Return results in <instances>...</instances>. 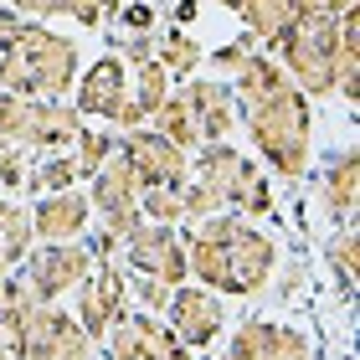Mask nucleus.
<instances>
[{"label":"nucleus","mask_w":360,"mask_h":360,"mask_svg":"<svg viewBox=\"0 0 360 360\" xmlns=\"http://www.w3.org/2000/svg\"><path fill=\"white\" fill-rule=\"evenodd\" d=\"M232 98H237V119H248V134L257 144V155L273 165V175H283L288 186L304 180L314 165V113L299 83L278 68L273 52H252L232 72Z\"/></svg>","instance_id":"f257e3e1"},{"label":"nucleus","mask_w":360,"mask_h":360,"mask_svg":"<svg viewBox=\"0 0 360 360\" xmlns=\"http://www.w3.org/2000/svg\"><path fill=\"white\" fill-rule=\"evenodd\" d=\"M180 242H186V278H195L211 293L252 299L278 273V242L257 226H248V217H237V211H217L206 221H191V237Z\"/></svg>","instance_id":"f03ea898"},{"label":"nucleus","mask_w":360,"mask_h":360,"mask_svg":"<svg viewBox=\"0 0 360 360\" xmlns=\"http://www.w3.org/2000/svg\"><path fill=\"white\" fill-rule=\"evenodd\" d=\"M77 83V41L41 21H26L6 52H0V93L21 98H62Z\"/></svg>","instance_id":"7ed1b4c3"},{"label":"nucleus","mask_w":360,"mask_h":360,"mask_svg":"<svg viewBox=\"0 0 360 360\" xmlns=\"http://www.w3.org/2000/svg\"><path fill=\"white\" fill-rule=\"evenodd\" d=\"M191 175L221 201V211H237V217H273V186L257 160H248L232 144H201V160L191 165Z\"/></svg>","instance_id":"20e7f679"},{"label":"nucleus","mask_w":360,"mask_h":360,"mask_svg":"<svg viewBox=\"0 0 360 360\" xmlns=\"http://www.w3.org/2000/svg\"><path fill=\"white\" fill-rule=\"evenodd\" d=\"M335 41H340V15H299L273 41L278 68L299 83L304 98H330L335 93Z\"/></svg>","instance_id":"39448f33"},{"label":"nucleus","mask_w":360,"mask_h":360,"mask_svg":"<svg viewBox=\"0 0 360 360\" xmlns=\"http://www.w3.org/2000/svg\"><path fill=\"white\" fill-rule=\"evenodd\" d=\"M83 134V113L62 98H21V93H0V139L21 144V150L52 155L62 144H72Z\"/></svg>","instance_id":"423d86ee"},{"label":"nucleus","mask_w":360,"mask_h":360,"mask_svg":"<svg viewBox=\"0 0 360 360\" xmlns=\"http://www.w3.org/2000/svg\"><path fill=\"white\" fill-rule=\"evenodd\" d=\"M93 263H98L93 248L77 237V242H46V248H31L21 268H26V288L37 293L41 304H57V299H68V293L93 273Z\"/></svg>","instance_id":"0eeeda50"},{"label":"nucleus","mask_w":360,"mask_h":360,"mask_svg":"<svg viewBox=\"0 0 360 360\" xmlns=\"http://www.w3.org/2000/svg\"><path fill=\"white\" fill-rule=\"evenodd\" d=\"M88 206L103 217V232H108L113 242H124V237L144 221V217H139V180H134V170H129V160H124L119 150L98 165L93 186H88Z\"/></svg>","instance_id":"6e6552de"},{"label":"nucleus","mask_w":360,"mask_h":360,"mask_svg":"<svg viewBox=\"0 0 360 360\" xmlns=\"http://www.w3.org/2000/svg\"><path fill=\"white\" fill-rule=\"evenodd\" d=\"M88 355H93V340L83 335V324H77L68 309H57V304L31 309L15 360H88Z\"/></svg>","instance_id":"1a4fd4ad"},{"label":"nucleus","mask_w":360,"mask_h":360,"mask_svg":"<svg viewBox=\"0 0 360 360\" xmlns=\"http://www.w3.org/2000/svg\"><path fill=\"white\" fill-rule=\"evenodd\" d=\"M119 155L129 160V170H134L139 191H155V186H186L191 180V155L175 150L170 139H160L155 129H124L119 134Z\"/></svg>","instance_id":"9d476101"},{"label":"nucleus","mask_w":360,"mask_h":360,"mask_svg":"<svg viewBox=\"0 0 360 360\" xmlns=\"http://www.w3.org/2000/svg\"><path fill=\"white\" fill-rule=\"evenodd\" d=\"M72 293H77V314H72V319L83 324L88 340H103V335L113 330V319L129 314V278L113 268L108 257H103V263H93V273H88Z\"/></svg>","instance_id":"9b49d317"},{"label":"nucleus","mask_w":360,"mask_h":360,"mask_svg":"<svg viewBox=\"0 0 360 360\" xmlns=\"http://www.w3.org/2000/svg\"><path fill=\"white\" fill-rule=\"evenodd\" d=\"M124 263L144 273V278H160V283H186V242L175 237V226H160V221H139L134 232L124 237Z\"/></svg>","instance_id":"f8f14e48"},{"label":"nucleus","mask_w":360,"mask_h":360,"mask_svg":"<svg viewBox=\"0 0 360 360\" xmlns=\"http://www.w3.org/2000/svg\"><path fill=\"white\" fill-rule=\"evenodd\" d=\"M108 340V360H191V350L175 340L170 324H160V314H124L113 319Z\"/></svg>","instance_id":"ddd939ff"},{"label":"nucleus","mask_w":360,"mask_h":360,"mask_svg":"<svg viewBox=\"0 0 360 360\" xmlns=\"http://www.w3.org/2000/svg\"><path fill=\"white\" fill-rule=\"evenodd\" d=\"M165 314H170V330H175V340H180L186 350H206L211 340L226 330V309H221V299H217L211 288H201V283H191V288L175 283Z\"/></svg>","instance_id":"4468645a"},{"label":"nucleus","mask_w":360,"mask_h":360,"mask_svg":"<svg viewBox=\"0 0 360 360\" xmlns=\"http://www.w3.org/2000/svg\"><path fill=\"white\" fill-rule=\"evenodd\" d=\"M226 360H314V345H309V335L293 330V324L248 319L226 340Z\"/></svg>","instance_id":"2eb2a0df"},{"label":"nucleus","mask_w":360,"mask_h":360,"mask_svg":"<svg viewBox=\"0 0 360 360\" xmlns=\"http://www.w3.org/2000/svg\"><path fill=\"white\" fill-rule=\"evenodd\" d=\"M180 98H186V108H191V119H195L201 144H221L237 129L232 83H217V77H186V83H180Z\"/></svg>","instance_id":"dca6fc26"},{"label":"nucleus","mask_w":360,"mask_h":360,"mask_svg":"<svg viewBox=\"0 0 360 360\" xmlns=\"http://www.w3.org/2000/svg\"><path fill=\"white\" fill-rule=\"evenodd\" d=\"M88 217H93V206L77 186L37 195V206H31V237L37 242H77L88 232Z\"/></svg>","instance_id":"f3484780"},{"label":"nucleus","mask_w":360,"mask_h":360,"mask_svg":"<svg viewBox=\"0 0 360 360\" xmlns=\"http://www.w3.org/2000/svg\"><path fill=\"white\" fill-rule=\"evenodd\" d=\"M355 201H360V165H355V150L340 144V150L324 155V170H319V206L324 217H335L340 226L355 221Z\"/></svg>","instance_id":"a211bd4d"},{"label":"nucleus","mask_w":360,"mask_h":360,"mask_svg":"<svg viewBox=\"0 0 360 360\" xmlns=\"http://www.w3.org/2000/svg\"><path fill=\"white\" fill-rule=\"evenodd\" d=\"M72 88H77V103L72 108L83 113V119H108L113 103H124V98H129V68L119 57H98Z\"/></svg>","instance_id":"6ab92c4d"},{"label":"nucleus","mask_w":360,"mask_h":360,"mask_svg":"<svg viewBox=\"0 0 360 360\" xmlns=\"http://www.w3.org/2000/svg\"><path fill=\"white\" fill-rule=\"evenodd\" d=\"M335 93L360 103V11L340 15V41H335Z\"/></svg>","instance_id":"aec40b11"},{"label":"nucleus","mask_w":360,"mask_h":360,"mask_svg":"<svg viewBox=\"0 0 360 360\" xmlns=\"http://www.w3.org/2000/svg\"><path fill=\"white\" fill-rule=\"evenodd\" d=\"M31 248H37V237H31V211L15 206V201H0V278L11 268H21Z\"/></svg>","instance_id":"412c9836"},{"label":"nucleus","mask_w":360,"mask_h":360,"mask_svg":"<svg viewBox=\"0 0 360 360\" xmlns=\"http://www.w3.org/2000/svg\"><path fill=\"white\" fill-rule=\"evenodd\" d=\"M11 11H21L26 21H77V26H98L103 21V0H6Z\"/></svg>","instance_id":"4be33fe9"},{"label":"nucleus","mask_w":360,"mask_h":360,"mask_svg":"<svg viewBox=\"0 0 360 360\" xmlns=\"http://www.w3.org/2000/svg\"><path fill=\"white\" fill-rule=\"evenodd\" d=\"M237 15L248 21V31H252L263 46H273V41L293 26V0H242Z\"/></svg>","instance_id":"5701e85b"},{"label":"nucleus","mask_w":360,"mask_h":360,"mask_svg":"<svg viewBox=\"0 0 360 360\" xmlns=\"http://www.w3.org/2000/svg\"><path fill=\"white\" fill-rule=\"evenodd\" d=\"M150 124H155V134L160 139H170L175 150H201V134H195V119H191V108H186V98L180 93H170L165 103H160L155 113H150Z\"/></svg>","instance_id":"b1692460"},{"label":"nucleus","mask_w":360,"mask_h":360,"mask_svg":"<svg viewBox=\"0 0 360 360\" xmlns=\"http://www.w3.org/2000/svg\"><path fill=\"white\" fill-rule=\"evenodd\" d=\"M68 186H77V165H72V155H62V150L31 160L26 180H21V191H31V195H52V191H68Z\"/></svg>","instance_id":"393cba45"},{"label":"nucleus","mask_w":360,"mask_h":360,"mask_svg":"<svg viewBox=\"0 0 360 360\" xmlns=\"http://www.w3.org/2000/svg\"><path fill=\"white\" fill-rule=\"evenodd\" d=\"M170 83L175 77L160 68V62L150 57V62H139V68H129V98L139 103V113H144V124H150V113L170 98Z\"/></svg>","instance_id":"a878e982"},{"label":"nucleus","mask_w":360,"mask_h":360,"mask_svg":"<svg viewBox=\"0 0 360 360\" xmlns=\"http://www.w3.org/2000/svg\"><path fill=\"white\" fill-rule=\"evenodd\" d=\"M155 62L165 68L170 77H195L201 72V41L186 37V31H170V37H155Z\"/></svg>","instance_id":"bb28decb"},{"label":"nucleus","mask_w":360,"mask_h":360,"mask_svg":"<svg viewBox=\"0 0 360 360\" xmlns=\"http://www.w3.org/2000/svg\"><path fill=\"white\" fill-rule=\"evenodd\" d=\"M324 263H330L335 268V283L340 288H355V263H360V242H355V221H345V226H340V232L330 237V242H324Z\"/></svg>","instance_id":"cd10ccee"},{"label":"nucleus","mask_w":360,"mask_h":360,"mask_svg":"<svg viewBox=\"0 0 360 360\" xmlns=\"http://www.w3.org/2000/svg\"><path fill=\"white\" fill-rule=\"evenodd\" d=\"M119 150V134H103V129H83V134L72 139V165H77V180H93L98 165Z\"/></svg>","instance_id":"c85d7f7f"},{"label":"nucleus","mask_w":360,"mask_h":360,"mask_svg":"<svg viewBox=\"0 0 360 360\" xmlns=\"http://www.w3.org/2000/svg\"><path fill=\"white\" fill-rule=\"evenodd\" d=\"M139 217H144V221H160V226H175V221H180V186L139 191Z\"/></svg>","instance_id":"c756f323"},{"label":"nucleus","mask_w":360,"mask_h":360,"mask_svg":"<svg viewBox=\"0 0 360 360\" xmlns=\"http://www.w3.org/2000/svg\"><path fill=\"white\" fill-rule=\"evenodd\" d=\"M252 52H257V37H237V41H226V46H217V52H211V68L232 77V72H237Z\"/></svg>","instance_id":"7c9ffc66"},{"label":"nucleus","mask_w":360,"mask_h":360,"mask_svg":"<svg viewBox=\"0 0 360 360\" xmlns=\"http://www.w3.org/2000/svg\"><path fill=\"white\" fill-rule=\"evenodd\" d=\"M139 293V304H144V314H165V304H170V283H160V278H144V273H134V283H129Z\"/></svg>","instance_id":"2f4dec72"},{"label":"nucleus","mask_w":360,"mask_h":360,"mask_svg":"<svg viewBox=\"0 0 360 360\" xmlns=\"http://www.w3.org/2000/svg\"><path fill=\"white\" fill-rule=\"evenodd\" d=\"M26 150L21 144H6L0 139V186H11V191H21V180H26Z\"/></svg>","instance_id":"473e14b6"},{"label":"nucleus","mask_w":360,"mask_h":360,"mask_svg":"<svg viewBox=\"0 0 360 360\" xmlns=\"http://www.w3.org/2000/svg\"><path fill=\"white\" fill-rule=\"evenodd\" d=\"M113 57H119L124 68H139V62H150V57H155V37H150V31H129L124 46H119Z\"/></svg>","instance_id":"72a5a7b5"},{"label":"nucleus","mask_w":360,"mask_h":360,"mask_svg":"<svg viewBox=\"0 0 360 360\" xmlns=\"http://www.w3.org/2000/svg\"><path fill=\"white\" fill-rule=\"evenodd\" d=\"M304 278H309V273H304V263H288L278 278H268V283H273V299H278V304H288L293 293L304 288Z\"/></svg>","instance_id":"f704fd0d"},{"label":"nucleus","mask_w":360,"mask_h":360,"mask_svg":"<svg viewBox=\"0 0 360 360\" xmlns=\"http://www.w3.org/2000/svg\"><path fill=\"white\" fill-rule=\"evenodd\" d=\"M119 26L124 31H150L155 26V6H139V0L134 6H119Z\"/></svg>","instance_id":"c9c22d12"},{"label":"nucleus","mask_w":360,"mask_h":360,"mask_svg":"<svg viewBox=\"0 0 360 360\" xmlns=\"http://www.w3.org/2000/svg\"><path fill=\"white\" fill-rule=\"evenodd\" d=\"M21 26H26V15L21 11H11V6H0V52H6V46L21 37Z\"/></svg>","instance_id":"e433bc0d"},{"label":"nucleus","mask_w":360,"mask_h":360,"mask_svg":"<svg viewBox=\"0 0 360 360\" xmlns=\"http://www.w3.org/2000/svg\"><path fill=\"white\" fill-rule=\"evenodd\" d=\"M299 15H324V0H293V21Z\"/></svg>","instance_id":"4c0bfd02"},{"label":"nucleus","mask_w":360,"mask_h":360,"mask_svg":"<svg viewBox=\"0 0 360 360\" xmlns=\"http://www.w3.org/2000/svg\"><path fill=\"white\" fill-rule=\"evenodd\" d=\"M170 15H175V21H180V26H186V21H195V0H180V6H175Z\"/></svg>","instance_id":"58836bf2"},{"label":"nucleus","mask_w":360,"mask_h":360,"mask_svg":"<svg viewBox=\"0 0 360 360\" xmlns=\"http://www.w3.org/2000/svg\"><path fill=\"white\" fill-rule=\"evenodd\" d=\"M217 6H226V11H237V6H242V0H217Z\"/></svg>","instance_id":"ea45409f"},{"label":"nucleus","mask_w":360,"mask_h":360,"mask_svg":"<svg viewBox=\"0 0 360 360\" xmlns=\"http://www.w3.org/2000/svg\"><path fill=\"white\" fill-rule=\"evenodd\" d=\"M0 360H11V350H6V340H0Z\"/></svg>","instance_id":"a19ab883"}]
</instances>
